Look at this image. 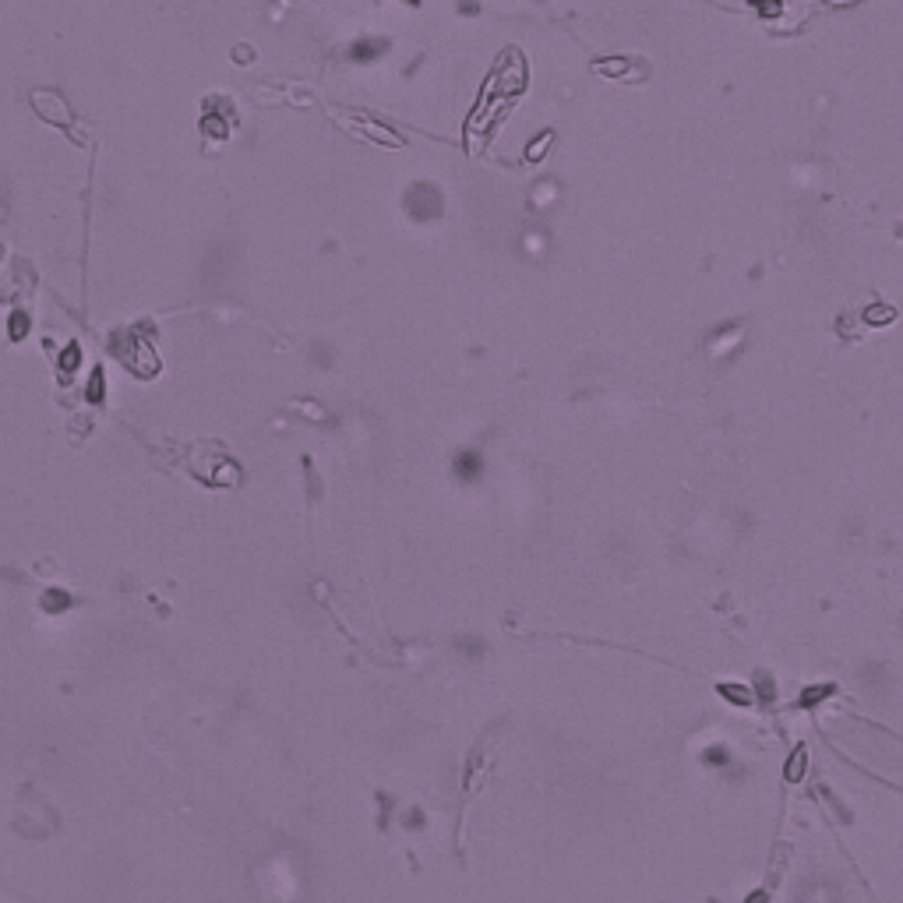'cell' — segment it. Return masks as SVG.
Segmentation results:
<instances>
[{"instance_id":"6da1fadb","label":"cell","mask_w":903,"mask_h":903,"mask_svg":"<svg viewBox=\"0 0 903 903\" xmlns=\"http://www.w3.org/2000/svg\"><path fill=\"white\" fill-rule=\"evenodd\" d=\"M32 103H36V110H39V117L43 120H50V124H57V127H68V106H64V99L60 96H53V92H32Z\"/></svg>"}]
</instances>
